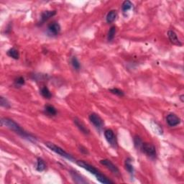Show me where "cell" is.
<instances>
[{
    "label": "cell",
    "mask_w": 184,
    "mask_h": 184,
    "mask_svg": "<svg viewBox=\"0 0 184 184\" xmlns=\"http://www.w3.org/2000/svg\"><path fill=\"white\" fill-rule=\"evenodd\" d=\"M143 152L151 159H155L157 157V152H156L155 147L150 143H142L141 148Z\"/></svg>",
    "instance_id": "4"
},
{
    "label": "cell",
    "mask_w": 184,
    "mask_h": 184,
    "mask_svg": "<svg viewBox=\"0 0 184 184\" xmlns=\"http://www.w3.org/2000/svg\"><path fill=\"white\" fill-rule=\"evenodd\" d=\"M1 126H4L7 127L12 131L14 132L15 133L20 135L23 138L28 140L30 141H35V138L32 136L30 133L27 132L25 130L22 129L20 126L17 122L14 121V120H11L9 118H6V117H4V118L1 119Z\"/></svg>",
    "instance_id": "1"
},
{
    "label": "cell",
    "mask_w": 184,
    "mask_h": 184,
    "mask_svg": "<svg viewBox=\"0 0 184 184\" xmlns=\"http://www.w3.org/2000/svg\"><path fill=\"white\" fill-rule=\"evenodd\" d=\"M89 120H90L91 123L97 128V130H101L104 127V121L97 114L92 113L89 115Z\"/></svg>",
    "instance_id": "6"
},
{
    "label": "cell",
    "mask_w": 184,
    "mask_h": 184,
    "mask_svg": "<svg viewBox=\"0 0 184 184\" xmlns=\"http://www.w3.org/2000/svg\"><path fill=\"white\" fill-rule=\"evenodd\" d=\"M45 146H47V147L49 148L50 150H52L53 152H55L56 154H58L59 155L62 156V157L69 160L70 161H73V162H74L75 161V158L73 157L72 155H71L69 153H68V152H66V151H65L63 148L60 147L59 146L55 145L54 143L50 142H47L45 143Z\"/></svg>",
    "instance_id": "3"
},
{
    "label": "cell",
    "mask_w": 184,
    "mask_h": 184,
    "mask_svg": "<svg viewBox=\"0 0 184 184\" xmlns=\"http://www.w3.org/2000/svg\"><path fill=\"white\" fill-rule=\"evenodd\" d=\"M125 169L127 170V172L129 173L130 175H133V173H134V167L132 165V160L130 158L127 159L125 160Z\"/></svg>",
    "instance_id": "16"
},
{
    "label": "cell",
    "mask_w": 184,
    "mask_h": 184,
    "mask_svg": "<svg viewBox=\"0 0 184 184\" xmlns=\"http://www.w3.org/2000/svg\"><path fill=\"white\" fill-rule=\"evenodd\" d=\"M168 36L170 41L173 44H174L175 45H178V46H181V42L179 40L178 36H177V34L173 30H169L168 32Z\"/></svg>",
    "instance_id": "12"
},
{
    "label": "cell",
    "mask_w": 184,
    "mask_h": 184,
    "mask_svg": "<svg viewBox=\"0 0 184 184\" xmlns=\"http://www.w3.org/2000/svg\"><path fill=\"white\" fill-rule=\"evenodd\" d=\"M6 54H7L8 56H9V57H11V58H12L13 59L17 60V59H19V51L17 49H16V48H10V49H9L7 52H6Z\"/></svg>",
    "instance_id": "14"
},
{
    "label": "cell",
    "mask_w": 184,
    "mask_h": 184,
    "mask_svg": "<svg viewBox=\"0 0 184 184\" xmlns=\"http://www.w3.org/2000/svg\"><path fill=\"white\" fill-rule=\"evenodd\" d=\"M40 94L45 99H50L52 97V94L47 86H43L40 90Z\"/></svg>",
    "instance_id": "18"
},
{
    "label": "cell",
    "mask_w": 184,
    "mask_h": 184,
    "mask_svg": "<svg viewBox=\"0 0 184 184\" xmlns=\"http://www.w3.org/2000/svg\"><path fill=\"white\" fill-rule=\"evenodd\" d=\"M0 105L6 109H9L11 107L9 101L3 97H0Z\"/></svg>",
    "instance_id": "24"
},
{
    "label": "cell",
    "mask_w": 184,
    "mask_h": 184,
    "mask_svg": "<svg viewBox=\"0 0 184 184\" xmlns=\"http://www.w3.org/2000/svg\"><path fill=\"white\" fill-rule=\"evenodd\" d=\"M71 64H72L73 67L76 71H79L80 68H81V64H80V62L79 60L77 59L76 57H73L71 58Z\"/></svg>",
    "instance_id": "22"
},
{
    "label": "cell",
    "mask_w": 184,
    "mask_h": 184,
    "mask_svg": "<svg viewBox=\"0 0 184 184\" xmlns=\"http://www.w3.org/2000/svg\"><path fill=\"white\" fill-rule=\"evenodd\" d=\"M71 175L74 179L75 183H86L87 182L85 179L82 178V176L80 175L79 173L74 171V170L71 171Z\"/></svg>",
    "instance_id": "13"
},
{
    "label": "cell",
    "mask_w": 184,
    "mask_h": 184,
    "mask_svg": "<svg viewBox=\"0 0 184 184\" xmlns=\"http://www.w3.org/2000/svg\"><path fill=\"white\" fill-rule=\"evenodd\" d=\"M115 34H116V27L113 26L110 29L108 35H107V39H108L109 41H112L115 38Z\"/></svg>",
    "instance_id": "21"
},
{
    "label": "cell",
    "mask_w": 184,
    "mask_h": 184,
    "mask_svg": "<svg viewBox=\"0 0 184 184\" xmlns=\"http://www.w3.org/2000/svg\"><path fill=\"white\" fill-rule=\"evenodd\" d=\"M56 14V11L55 10H48L45 11L41 14V17H40V24H43L44 22H46L50 18Z\"/></svg>",
    "instance_id": "11"
},
{
    "label": "cell",
    "mask_w": 184,
    "mask_h": 184,
    "mask_svg": "<svg viewBox=\"0 0 184 184\" xmlns=\"http://www.w3.org/2000/svg\"><path fill=\"white\" fill-rule=\"evenodd\" d=\"M76 164H77L79 166H80V167L85 169V170H87V171H89L90 173H92L94 175H95L96 178H97V180H98L100 183H104V184L114 183V182L112 181V180H110V179L107 178V176H105L104 174H102L100 171H99V170H97L95 167H94L93 165H90V164H89L88 163H86L84 160H78V161H76Z\"/></svg>",
    "instance_id": "2"
},
{
    "label": "cell",
    "mask_w": 184,
    "mask_h": 184,
    "mask_svg": "<svg viewBox=\"0 0 184 184\" xmlns=\"http://www.w3.org/2000/svg\"><path fill=\"white\" fill-rule=\"evenodd\" d=\"M110 92L111 93H112L113 94H115V95L118 96V97H122L125 96V93H124L123 91H122L121 89H117V88H113V89H110Z\"/></svg>",
    "instance_id": "25"
},
{
    "label": "cell",
    "mask_w": 184,
    "mask_h": 184,
    "mask_svg": "<svg viewBox=\"0 0 184 184\" xmlns=\"http://www.w3.org/2000/svg\"><path fill=\"white\" fill-rule=\"evenodd\" d=\"M116 17H117L116 11L112 10L107 14L106 19H107V22H108V23H112V22L116 19Z\"/></svg>",
    "instance_id": "19"
},
{
    "label": "cell",
    "mask_w": 184,
    "mask_h": 184,
    "mask_svg": "<svg viewBox=\"0 0 184 184\" xmlns=\"http://www.w3.org/2000/svg\"><path fill=\"white\" fill-rule=\"evenodd\" d=\"M132 3L130 1H125L122 3V9L123 12H126L127 11H129L130 9H131L132 8Z\"/></svg>",
    "instance_id": "20"
},
{
    "label": "cell",
    "mask_w": 184,
    "mask_h": 184,
    "mask_svg": "<svg viewBox=\"0 0 184 184\" xmlns=\"http://www.w3.org/2000/svg\"><path fill=\"white\" fill-rule=\"evenodd\" d=\"M74 122L75 125H76V126L78 127V129H79L81 132L84 133V135H89L90 131H89V130L86 127V125L81 122V120H80L78 118H75Z\"/></svg>",
    "instance_id": "10"
},
{
    "label": "cell",
    "mask_w": 184,
    "mask_h": 184,
    "mask_svg": "<svg viewBox=\"0 0 184 184\" xmlns=\"http://www.w3.org/2000/svg\"><path fill=\"white\" fill-rule=\"evenodd\" d=\"M100 163L102 164V165H105V167L108 169V170H110V171L112 172L114 175H116V176L119 177V176H120V175H121V174H120V170L118 169V168H117V166L112 162V161L110 160H108V159L102 160H100Z\"/></svg>",
    "instance_id": "5"
},
{
    "label": "cell",
    "mask_w": 184,
    "mask_h": 184,
    "mask_svg": "<svg viewBox=\"0 0 184 184\" xmlns=\"http://www.w3.org/2000/svg\"><path fill=\"white\" fill-rule=\"evenodd\" d=\"M183 97H184L183 95H181V96H180V100H181V102H184V101H183Z\"/></svg>",
    "instance_id": "28"
},
{
    "label": "cell",
    "mask_w": 184,
    "mask_h": 184,
    "mask_svg": "<svg viewBox=\"0 0 184 184\" xmlns=\"http://www.w3.org/2000/svg\"><path fill=\"white\" fill-rule=\"evenodd\" d=\"M105 136L107 141L108 142V143L112 147L115 148L117 147V143L116 140V137H115V133H114V132L112 130H105Z\"/></svg>",
    "instance_id": "7"
},
{
    "label": "cell",
    "mask_w": 184,
    "mask_h": 184,
    "mask_svg": "<svg viewBox=\"0 0 184 184\" xmlns=\"http://www.w3.org/2000/svg\"><path fill=\"white\" fill-rule=\"evenodd\" d=\"M80 151L84 154H89V152H88L87 149H86V148L84 147H83V146H81V147H80Z\"/></svg>",
    "instance_id": "27"
},
{
    "label": "cell",
    "mask_w": 184,
    "mask_h": 184,
    "mask_svg": "<svg viewBox=\"0 0 184 184\" xmlns=\"http://www.w3.org/2000/svg\"><path fill=\"white\" fill-rule=\"evenodd\" d=\"M45 112L50 116H55L57 115V110L53 106L47 105L45 107Z\"/></svg>",
    "instance_id": "17"
},
{
    "label": "cell",
    "mask_w": 184,
    "mask_h": 184,
    "mask_svg": "<svg viewBox=\"0 0 184 184\" xmlns=\"http://www.w3.org/2000/svg\"><path fill=\"white\" fill-rule=\"evenodd\" d=\"M25 84V79L22 76H19L17 79L14 80V86L16 87H21V86H24Z\"/></svg>",
    "instance_id": "23"
},
{
    "label": "cell",
    "mask_w": 184,
    "mask_h": 184,
    "mask_svg": "<svg viewBox=\"0 0 184 184\" xmlns=\"http://www.w3.org/2000/svg\"><path fill=\"white\" fill-rule=\"evenodd\" d=\"M45 168H46V165H45V161L42 158H38L37 160L36 170L37 171L42 172L43 170H45Z\"/></svg>",
    "instance_id": "15"
},
{
    "label": "cell",
    "mask_w": 184,
    "mask_h": 184,
    "mask_svg": "<svg viewBox=\"0 0 184 184\" xmlns=\"http://www.w3.org/2000/svg\"><path fill=\"white\" fill-rule=\"evenodd\" d=\"M180 119L175 114H169L166 117V122L170 127H175L180 125Z\"/></svg>",
    "instance_id": "8"
},
{
    "label": "cell",
    "mask_w": 184,
    "mask_h": 184,
    "mask_svg": "<svg viewBox=\"0 0 184 184\" xmlns=\"http://www.w3.org/2000/svg\"><path fill=\"white\" fill-rule=\"evenodd\" d=\"M61 26L58 22H53L48 27V32L52 35H58L61 32Z\"/></svg>",
    "instance_id": "9"
},
{
    "label": "cell",
    "mask_w": 184,
    "mask_h": 184,
    "mask_svg": "<svg viewBox=\"0 0 184 184\" xmlns=\"http://www.w3.org/2000/svg\"><path fill=\"white\" fill-rule=\"evenodd\" d=\"M134 142H135V146L137 148H141L142 145V143H143L142 141V140L137 136L135 137Z\"/></svg>",
    "instance_id": "26"
}]
</instances>
